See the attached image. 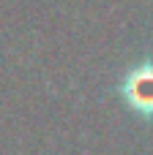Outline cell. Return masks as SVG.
<instances>
[{
    "instance_id": "obj_1",
    "label": "cell",
    "mask_w": 153,
    "mask_h": 155,
    "mask_svg": "<svg viewBox=\"0 0 153 155\" xmlns=\"http://www.w3.org/2000/svg\"><path fill=\"white\" fill-rule=\"evenodd\" d=\"M118 93L129 112H134L142 120H153V60L131 65L123 74Z\"/></svg>"
}]
</instances>
